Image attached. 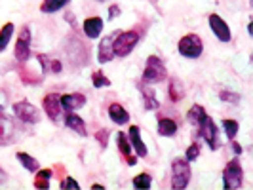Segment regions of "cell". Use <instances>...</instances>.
<instances>
[{"label": "cell", "instance_id": "1", "mask_svg": "<svg viewBox=\"0 0 253 190\" xmlns=\"http://www.w3.org/2000/svg\"><path fill=\"white\" fill-rule=\"evenodd\" d=\"M190 183V162L187 158H175L171 162V189L183 190Z\"/></svg>", "mask_w": 253, "mask_h": 190}, {"label": "cell", "instance_id": "2", "mask_svg": "<svg viewBox=\"0 0 253 190\" xmlns=\"http://www.w3.org/2000/svg\"><path fill=\"white\" fill-rule=\"evenodd\" d=\"M137 42H139V33L137 31L118 33L113 42L114 57H126V55H129L133 51V48L137 46Z\"/></svg>", "mask_w": 253, "mask_h": 190}, {"label": "cell", "instance_id": "3", "mask_svg": "<svg viewBox=\"0 0 253 190\" xmlns=\"http://www.w3.org/2000/svg\"><path fill=\"white\" fill-rule=\"evenodd\" d=\"M166 76H168V71H166V65L162 63V59L156 55H151L147 59L145 71H143V82L145 84H158V82L166 80Z\"/></svg>", "mask_w": 253, "mask_h": 190}, {"label": "cell", "instance_id": "4", "mask_svg": "<svg viewBox=\"0 0 253 190\" xmlns=\"http://www.w3.org/2000/svg\"><path fill=\"white\" fill-rule=\"evenodd\" d=\"M204 51L202 38L198 35H185L179 40V53L187 59H198Z\"/></svg>", "mask_w": 253, "mask_h": 190}, {"label": "cell", "instance_id": "5", "mask_svg": "<svg viewBox=\"0 0 253 190\" xmlns=\"http://www.w3.org/2000/svg\"><path fill=\"white\" fill-rule=\"evenodd\" d=\"M242 179H244V171H242V165L238 162V158L230 160L225 165V171H223V185L227 190H236L242 187Z\"/></svg>", "mask_w": 253, "mask_h": 190}, {"label": "cell", "instance_id": "6", "mask_svg": "<svg viewBox=\"0 0 253 190\" xmlns=\"http://www.w3.org/2000/svg\"><path fill=\"white\" fill-rule=\"evenodd\" d=\"M15 59L19 63H27L29 57H31V31L29 27H23L19 31V37H17V42H15Z\"/></svg>", "mask_w": 253, "mask_h": 190}, {"label": "cell", "instance_id": "7", "mask_svg": "<svg viewBox=\"0 0 253 190\" xmlns=\"http://www.w3.org/2000/svg\"><path fill=\"white\" fill-rule=\"evenodd\" d=\"M13 114L23 120L25 124H37L40 122V111H38L35 105H31L29 101H19L13 105Z\"/></svg>", "mask_w": 253, "mask_h": 190}, {"label": "cell", "instance_id": "8", "mask_svg": "<svg viewBox=\"0 0 253 190\" xmlns=\"http://www.w3.org/2000/svg\"><path fill=\"white\" fill-rule=\"evenodd\" d=\"M196 129H198L200 137L208 143V147H210L211 151H217V127H215V124H213V120H211L210 116H206L204 122L196 127Z\"/></svg>", "mask_w": 253, "mask_h": 190}, {"label": "cell", "instance_id": "9", "mask_svg": "<svg viewBox=\"0 0 253 190\" xmlns=\"http://www.w3.org/2000/svg\"><path fill=\"white\" fill-rule=\"evenodd\" d=\"M42 107H44V111L48 114V118L57 120L61 111H63V107H61V95H57V93H48V95L42 99Z\"/></svg>", "mask_w": 253, "mask_h": 190}, {"label": "cell", "instance_id": "10", "mask_svg": "<svg viewBox=\"0 0 253 190\" xmlns=\"http://www.w3.org/2000/svg\"><path fill=\"white\" fill-rule=\"evenodd\" d=\"M210 27H211L213 35H215L221 42H230V29H228L227 21H225L223 17H219L217 13H211V15H210Z\"/></svg>", "mask_w": 253, "mask_h": 190}, {"label": "cell", "instance_id": "11", "mask_svg": "<svg viewBox=\"0 0 253 190\" xmlns=\"http://www.w3.org/2000/svg\"><path fill=\"white\" fill-rule=\"evenodd\" d=\"M127 139L131 143V147L135 149V154L139 156V158H145L149 151H147V145L143 143L141 139V127L139 126H131L129 127V131H127Z\"/></svg>", "mask_w": 253, "mask_h": 190}, {"label": "cell", "instance_id": "12", "mask_svg": "<svg viewBox=\"0 0 253 190\" xmlns=\"http://www.w3.org/2000/svg\"><path fill=\"white\" fill-rule=\"evenodd\" d=\"M116 35H118V33H113V35H109V37H105L101 40L99 51H97V59H99V63H109V61H113V57H114L113 42H114V38H116Z\"/></svg>", "mask_w": 253, "mask_h": 190}, {"label": "cell", "instance_id": "13", "mask_svg": "<svg viewBox=\"0 0 253 190\" xmlns=\"http://www.w3.org/2000/svg\"><path fill=\"white\" fill-rule=\"evenodd\" d=\"M13 131H15V127H13L12 120H10L8 116H4V113H2V107H0V147H2V145L12 143V141H13Z\"/></svg>", "mask_w": 253, "mask_h": 190}, {"label": "cell", "instance_id": "14", "mask_svg": "<svg viewBox=\"0 0 253 190\" xmlns=\"http://www.w3.org/2000/svg\"><path fill=\"white\" fill-rule=\"evenodd\" d=\"M86 105V97L82 93H67V95H61V107H63L67 113H75L78 109H82Z\"/></svg>", "mask_w": 253, "mask_h": 190}, {"label": "cell", "instance_id": "15", "mask_svg": "<svg viewBox=\"0 0 253 190\" xmlns=\"http://www.w3.org/2000/svg\"><path fill=\"white\" fill-rule=\"evenodd\" d=\"M82 31L88 38H99L103 31V19L101 17H88L82 25Z\"/></svg>", "mask_w": 253, "mask_h": 190}, {"label": "cell", "instance_id": "16", "mask_svg": "<svg viewBox=\"0 0 253 190\" xmlns=\"http://www.w3.org/2000/svg\"><path fill=\"white\" fill-rule=\"evenodd\" d=\"M109 118L113 120L114 124H118V126H124V124L129 122V114H127V111L120 103H113L109 107Z\"/></svg>", "mask_w": 253, "mask_h": 190}, {"label": "cell", "instance_id": "17", "mask_svg": "<svg viewBox=\"0 0 253 190\" xmlns=\"http://www.w3.org/2000/svg\"><path fill=\"white\" fill-rule=\"evenodd\" d=\"M65 126L71 127V129H75L78 135H86V124H84V120L78 116V114H75L73 111L71 113H67V116H65Z\"/></svg>", "mask_w": 253, "mask_h": 190}, {"label": "cell", "instance_id": "18", "mask_svg": "<svg viewBox=\"0 0 253 190\" xmlns=\"http://www.w3.org/2000/svg\"><path fill=\"white\" fill-rule=\"evenodd\" d=\"M139 91H141V95H143V101H145V109H147V111H156V109L160 107V103L156 99L154 89L152 88L145 86V84H139Z\"/></svg>", "mask_w": 253, "mask_h": 190}, {"label": "cell", "instance_id": "19", "mask_svg": "<svg viewBox=\"0 0 253 190\" xmlns=\"http://www.w3.org/2000/svg\"><path fill=\"white\" fill-rule=\"evenodd\" d=\"M158 133L162 137H173L177 133V124L171 118H158Z\"/></svg>", "mask_w": 253, "mask_h": 190}, {"label": "cell", "instance_id": "20", "mask_svg": "<svg viewBox=\"0 0 253 190\" xmlns=\"http://www.w3.org/2000/svg\"><path fill=\"white\" fill-rule=\"evenodd\" d=\"M206 116H208V114H206V111H204V107H200V105H192V107L189 109V113H187V120H189L194 127H198L204 122Z\"/></svg>", "mask_w": 253, "mask_h": 190}, {"label": "cell", "instance_id": "21", "mask_svg": "<svg viewBox=\"0 0 253 190\" xmlns=\"http://www.w3.org/2000/svg\"><path fill=\"white\" fill-rule=\"evenodd\" d=\"M185 97V88H183V82L179 78H171L169 80V99L173 103L181 101Z\"/></svg>", "mask_w": 253, "mask_h": 190}, {"label": "cell", "instance_id": "22", "mask_svg": "<svg viewBox=\"0 0 253 190\" xmlns=\"http://www.w3.org/2000/svg\"><path fill=\"white\" fill-rule=\"evenodd\" d=\"M15 156H17V160L21 162V165L25 167L27 171H33V173H37L38 169H40V164H38V160H37V158H33L31 154H27V152H17Z\"/></svg>", "mask_w": 253, "mask_h": 190}, {"label": "cell", "instance_id": "23", "mask_svg": "<svg viewBox=\"0 0 253 190\" xmlns=\"http://www.w3.org/2000/svg\"><path fill=\"white\" fill-rule=\"evenodd\" d=\"M69 2H71V0H44L42 6H40V12L55 13V12H59V10H63Z\"/></svg>", "mask_w": 253, "mask_h": 190}, {"label": "cell", "instance_id": "24", "mask_svg": "<svg viewBox=\"0 0 253 190\" xmlns=\"http://www.w3.org/2000/svg\"><path fill=\"white\" fill-rule=\"evenodd\" d=\"M51 169H38L37 179H35V189H50V179H51Z\"/></svg>", "mask_w": 253, "mask_h": 190}, {"label": "cell", "instance_id": "25", "mask_svg": "<svg viewBox=\"0 0 253 190\" xmlns=\"http://www.w3.org/2000/svg\"><path fill=\"white\" fill-rule=\"evenodd\" d=\"M13 35V23H6L0 31V51H4L10 44V38Z\"/></svg>", "mask_w": 253, "mask_h": 190}, {"label": "cell", "instance_id": "26", "mask_svg": "<svg viewBox=\"0 0 253 190\" xmlns=\"http://www.w3.org/2000/svg\"><path fill=\"white\" fill-rule=\"evenodd\" d=\"M91 82H93V88H109L111 86V80L103 75L101 71H95L91 75Z\"/></svg>", "mask_w": 253, "mask_h": 190}, {"label": "cell", "instance_id": "27", "mask_svg": "<svg viewBox=\"0 0 253 190\" xmlns=\"http://www.w3.org/2000/svg\"><path fill=\"white\" fill-rule=\"evenodd\" d=\"M133 187L139 190L151 189V175H149V173H139L137 177L133 179Z\"/></svg>", "mask_w": 253, "mask_h": 190}, {"label": "cell", "instance_id": "28", "mask_svg": "<svg viewBox=\"0 0 253 190\" xmlns=\"http://www.w3.org/2000/svg\"><path fill=\"white\" fill-rule=\"evenodd\" d=\"M223 127H225V133L230 141L236 137V133H238V122L236 120H223Z\"/></svg>", "mask_w": 253, "mask_h": 190}, {"label": "cell", "instance_id": "29", "mask_svg": "<svg viewBox=\"0 0 253 190\" xmlns=\"http://www.w3.org/2000/svg\"><path fill=\"white\" fill-rule=\"evenodd\" d=\"M116 141H118V147H120L122 156H129V154H131V145L127 143L126 133H118V135H116Z\"/></svg>", "mask_w": 253, "mask_h": 190}, {"label": "cell", "instance_id": "30", "mask_svg": "<svg viewBox=\"0 0 253 190\" xmlns=\"http://www.w3.org/2000/svg\"><path fill=\"white\" fill-rule=\"evenodd\" d=\"M219 99L225 103L236 105V103L240 101V95H238V93H232V91H228V89H223V91H219Z\"/></svg>", "mask_w": 253, "mask_h": 190}, {"label": "cell", "instance_id": "31", "mask_svg": "<svg viewBox=\"0 0 253 190\" xmlns=\"http://www.w3.org/2000/svg\"><path fill=\"white\" fill-rule=\"evenodd\" d=\"M198 156H200V145H198V143H192L189 149H187V156H185V158H187L189 162H194Z\"/></svg>", "mask_w": 253, "mask_h": 190}, {"label": "cell", "instance_id": "32", "mask_svg": "<svg viewBox=\"0 0 253 190\" xmlns=\"http://www.w3.org/2000/svg\"><path fill=\"white\" fill-rule=\"evenodd\" d=\"M61 189H63V190H71V189H73V190H78L80 187H78V183H76V181L73 177H65L63 183H61Z\"/></svg>", "mask_w": 253, "mask_h": 190}, {"label": "cell", "instance_id": "33", "mask_svg": "<svg viewBox=\"0 0 253 190\" xmlns=\"http://www.w3.org/2000/svg\"><path fill=\"white\" fill-rule=\"evenodd\" d=\"M95 139L101 143V149H105L107 147V139H109V129H99L95 133Z\"/></svg>", "mask_w": 253, "mask_h": 190}, {"label": "cell", "instance_id": "34", "mask_svg": "<svg viewBox=\"0 0 253 190\" xmlns=\"http://www.w3.org/2000/svg\"><path fill=\"white\" fill-rule=\"evenodd\" d=\"M48 67L51 69V73H55V75H59V73H61V69H63V67H61V63H59V61H55V59L48 61Z\"/></svg>", "mask_w": 253, "mask_h": 190}, {"label": "cell", "instance_id": "35", "mask_svg": "<svg viewBox=\"0 0 253 190\" xmlns=\"http://www.w3.org/2000/svg\"><path fill=\"white\" fill-rule=\"evenodd\" d=\"M118 13H120V8H118V6H111V8H109V17H111V19H114Z\"/></svg>", "mask_w": 253, "mask_h": 190}, {"label": "cell", "instance_id": "36", "mask_svg": "<svg viewBox=\"0 0 253 190\" xmlns=\"http://www.w3.org/2000/svg\"><path fill=\"white\" fill-rule=\"evenodd\" d=\"M126 162H127V165H135L137 164V156H131V154H129V156H126Z\"/></svg>", "mask_w": 253, "mask_h": 190}, {"label": "cell", "instance_id": "37", "mask_svg": "<svg viewBox=\"0 0 253 190\" xmlns=\"http://www.w3.org/2000/svg\"><path fill=\"white\" fill-rule=\"evenodd\" d=\"M232 152H234V154H242V147L238 143H232Z\"/></svg>", "mask_w": 253, "mask_h": 190}, {"label": "cell", "instance_id": "38", "mask_svg": "<svg viewBox=\"0 0 253 190\" xmlns=\"http://www.w3.org/2000/svg\"><path fill=\"white\" fill-rule=\"evenodd\" d=\"M6 179H8V175H6V173L0 169V185H4V183H6Z\"/></svg>", "mask_w": 253, "mask_h": 190}, {"label": "cell", "instance_id": "39", "mask_svg": "<svg viewBox=\"0 0 253 190\" xmlns=\"http://www.w3.org/2000/svg\"><path fill=\"white\" fill-rule=\"evenodd\" d=\"M97 2H105V0H97Z\"/></svg>", "mask_w": 253, "mask_h": 190}]
</instances>
